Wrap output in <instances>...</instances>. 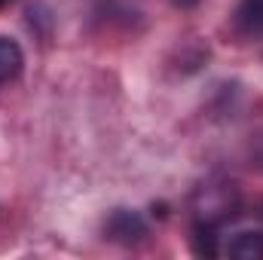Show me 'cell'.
Returning <instances> with one entry per match:
<instances>
[{
    "mask_svg": "<svg viewBox=\"0 0 263 260\" xmlns=\"http://www.w3.org/2000/svg\"><path fill=\"white\" fill-rule=\"evenodd\" d=\"M190 208H193L196 227L220 230L239 211V190L233 181H205L202 187H196Z\"/></svg>",
    "mask_w": 263,
    "mask_h": 260,
    "instance_id": "obj_1",
    "label": "cell"
},
{
    "mask_svg": "<svg viewBox=\"0 0 263 260\" xmlns=\"http://www.w3.org/2000/svg\"><path fill=\"white\" fill-rule=\"evenodd\" d=\"M104 236L110 242H123V245H132V242H141L147 236V224L138 211H129V208H117L110 211V217L104 220Z\"/></svg>",
    "mask_w": 263,
    "mask_h": 260,
    "instance_id": "obj_2",
    "label": "cell"
},
{
    "mask_svg": "<svg viewBox=\"0 0 263 260\" xmlns=\"http://www.w3.org/2000/svg\"><path fill=\"white\" fill-rule=\"evenodd\" d=\"M233 22L242 37L263 40V0H239Z\"/></svg>",
    "mask_w": 263,
    "mask_h": 260,
    "instance_id": "obj_3",
    "label": "cell"
},
{
    "mask_svg": "<svg viewBox=\"0 0 263 260\" xmlns=\"http://www.w3.org/2000/svg\"><path fill=\"white\" fill-rule=\"evenodd\" d=\"M25 67V52L15 40L9 37H0V83H9L22 73Z\"/></svg>",
    "mask_w": 263,
    "mask_h": 260,
    "instance_id": "obj_4",
    "label": "cell"
},
{
    "mask_svg": "<svg viewBox=\"0 0 263 260\" xmlns=\"http://www.w3.org/2000/svg\"><path fill=\"white\" fill-rule=\"evenodd\" d=\"M223 254L236 260H263V233H239L223 248Z\"/></svg>",
    "mask_w": 263,
    "mask_h": 260,
    "instance_id": "obj_5",
    "label": "cell"
},
{
    "mask_svg": "<svg viewBox=\"0 0 263 260\" xmlns=\"http://www.w3.org/2000/svg\"><path fill=\"white\" fill-rule=\"evenodd\" d=\"M175 6H181V9H190V6H196L199 0H172Z\"/></svg>",
    "mask_w": 263,
    "mask_h": 260,
    "instance_id": "obj_6",
    "label": "cell"
},
{
    "mask_svg": "<svg viewBox=\"0 0 263 260\" xmlns=\"http://www.w3.org/2000/svg\"><path fill=\"white\" fill-rule=\"evenodd\" d=\"M9 3H12V0H0V9H6V6H9Z\"/></svg>",
    "mask_w": 263,
    "mask_h": 260,
    "instance_id": "obj_7",
    "label": "cell"
}]
</instances>
